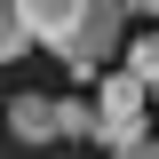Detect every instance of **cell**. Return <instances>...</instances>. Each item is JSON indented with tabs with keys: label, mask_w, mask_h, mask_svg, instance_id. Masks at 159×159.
I'll return each mask as SVG.
<instances>
[{
	"label": "cell",
	"mask_w": 159,
	"mask_h": 159,
	"mask_svg": "<svg viewBox=\"0 0 159 159\" xmlns=\"http://www.w3.org/2000/svg\"><path fill=\"white\" fill-rule=\"evenodd\" d=\"M119 40H127V0H80V16H72V32L56 40V56L72 64L80 80H96V72H111Z\"/></svg>",
	"instance_id": "cell-1"
},
{
	"label": "cell",
	"mask_w": 159,
	"mask_h": 159,
	"mask_svg": "<svg viewBox=\"0 0 159 159\" xmlns=\"http://www.w3.org/2000/svg\"><path fill=\"white\" fill-rule=\"evenodd\" d=\"M96 103V143L103 151H119V143H135L143 135V111H151V88H143L127 64H119L111 80H103V96H88Z\"/></svg>",
	"instance_id": "cell-2"
},
{
	"label": "cell",
	"mask_w": 159,
	"mask_h": 159,
	"mask_svg": "<svg viewBox=\"0 0 159 159\" xmlns=\"http://www.w3.org/2000/svg\"><path fill=\"white\" fill-rule=\"evenodd\" d=\"M72 16H80V0H16V24H24V40H48V48H56L64 32H72Z\"/></svg>",
	"instance_id": "cell-3"
},
{
	"label": "cell",
	"mask_w": 159,
	"mask_h": 159,
	"mask_svg": "<svg viewBox=\"0 0 159 159\" xmlns=\"http://www.w3.org/2000/svg\"><path fill=\"white\" fill-rule=\"evenodd\" d=\"M8 135L16 143H56V96H8Z\"/></svg>",
	"instance_id": "cell-4"
},
{
	"label": "cell",
	"mask_w": 159,
	"mask_h": 159,
	"mask_svg": "<svg viewBox=\"0 0 159 159\" xmlns=\"http://www.w3.org/2000/svg\"><path fill=\"white\" fill-rule=\"evenodd\" d=\"M56 135H96V103L88 96H56Z\"/></svg>",
	"instance_id": "cell-5"
},
{
	"label": "cell",
	"mask_w": 159,
	"mask_h": 159,
	"mask_svg": "<svg viewBox=\"0 0 159 159\" xmlns=\"http://www.w3.org/2000/svg\"><path fill=\"white\" fill-rule=\"evenodd\" d=\"M32 40H24V24H16V0H0V64H16Z\"/></svg>",
	"instance_id": "cell-6"
},
{
	"label": "cell",
	"mask_w": 159,
	"mask_h": 159,
	"mask_svg": "<svg viewBox=\"0 0 159 159\" xmlns=\"http://www.w3.org/2000/svg\"><path fill=\"white\" fill-rule=\"evenodd\" d=\"M127 72H135V80H151V72H159V32H151V40H135V48H127Z\"/></svg>",
	"instance_id": "cell-7"
},
{
	"label": "cell",
	"mask_w": 159,
	"mask_h": 159,
	"mask_svg": "<svg viewBox=\"0 0 159 159\" xmlns=\"http://www.w3.org/2000/svg\"><path fill=\"white\" fill-rule=\"evenodd\" d=\"M111 159H159V135H135V143H119Z\"/></svg>",
	"instance_id": "cell-8"
},
{
	"label": "cell",
	"mask_w": 159,
	"mask_h": 159,
	"mask_svg": "<svg viewBox=\"0 0 159 159\" xmlns=\"http://www.w3.org/2000/svg\"><path fill=\"white\" fill-rule=\"evenodd\" d=\"M127 8H151V16H159V0H127Z\"/></svg>",
	"instance_id": "cell-9"
},
{
	"label": "cell",
	"mask_w": 159,
	"mask_h": 159,
	"mask_svg": "<svg viewBox=\"0 0 159 159\" xmlns=\"http://www.w3.org/2000/svg\"><path fill=\"white\" fill-rule=\"evenodd\" d=\"M143 88H151V103H159V72H151V80H143Z\"/></svg>",
	"instance_id": "cell-10"
}]
</instances>
